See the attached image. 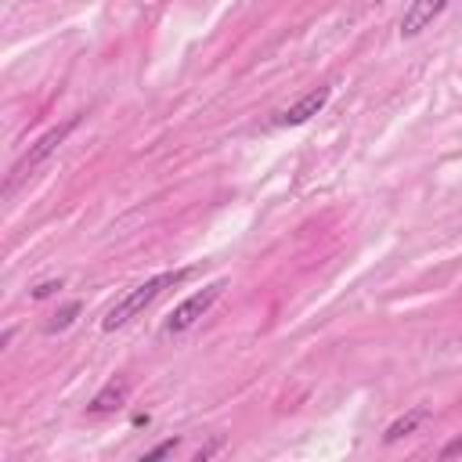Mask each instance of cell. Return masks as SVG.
<instances>
[{
  "label": "cell",
  "instance_id": "obj_1",
  "mask_svg": "<svg viewBox=\"0 0 462 462\" xmlns=\"http://www.w3.org/2000/svg\"><path fill=\"white\" fill-rule=\"evenodd\" d=\"M184 278H188V271H162V274L144 278L141 285H134L130 292H123V296L108 307V314L101 318V328H105V332L123 328V325H126V321H134L144 307H152V303H155V296H159L162 289H170V285H177V282H184Z\"/></svg>",
  "mask_w": 462,
  "mask_h": 462
},
{
  "label": "cell",
  "instance_id": "obj_2",
  "mask_svg": "<svg viewBox=\"0 0 462 462\" xmlns=\"http://www.w3.org/2000/svg\"><path fill=\"white\" fill-rule=\"evenodd\" d=\"M76 123H79V119L72 116V119H65L61 126H51L47 134H40V137L29 144V152H25V155H22V159L11 166L7 184H4V195H11V191H14V188H18V184H22V180H25V177H29V173L40 166V162H47V159H51V155L61 148V141L72 134V126H76Z\"/></svg>",
  "mask_w": 462,
  "mask_h": 462
},
{
  "label": "cell",
  "instance_id": "obj_3",
  "mask_svg": "<svg viewBox=\"0 0 462 462\" xmlns=\"http://www.w3.org/2000/svg\"><path fill=\"white\" fill-rule=\"evenodd\" d=\"M220 292H224V282H209L206 289H199V292H191L188 300H180L170 314H166V321H162V332L166 336H180V332H188L217 300H220Z\"/></svg>",
  "mask_w": 462,
  "mask_h": 462
},
{
  "label": "cell",
  "instance_id": "obj_4",
  "mask_svg": "<svg viewBox=\"0 0 462 462\" xmlns=\"http://www.w3.org/2000/svg\"><path fill=\"white\" fill-rule=\"evenodd\" d=\"M328 97H332V87H314V90H307V94H300L292 105H285V108H278L274 116H271V123L274 126H303L307 119H314L325 105H328Z\"/></svg>",
  "mask_w": 462,
  "mask_h": 462
},
{
  "label": "cell",
  "instance_id": "obj_5",
  "mask_svg": "<svg viewBox=\"0 0 462 462\" xmlns=\"http://www.w3.org/2000/svg\"><path fill=\"white\" fill-rule=\"evenodd\" d=\"M448 7V0H411L401 14V36H419L426 25H433V18Z\"/></svg>",
  "mask_w": 462,
  "mask_h": 462
},
{
  "label": "cell",
  "instance_id": "obj_6",
  "mask_svg": "<svg viewBox=\"0 0 462 462\" xmlns=\"http://www.w3.org/2000/svg\"><path fill=\"white\" fill-rule=\"evenodd\" d=\"M126 393H130V383H126L123 375H119V379H108V383L90 397L87 411H90V415H112L116 408L126 404Z\"/></svg>",
  "mask_w": 462,
  "mask_h": 462
},
{
  "label": "cell",
  "instance_id": "obj_7",
  "mask_svg": "<svg viewBox=\"0 0 462 462\" xmlns=\"http://www.w3.org/2000/svg\"><path fill=\"white\" fill-rule=\"evenodd\" d=\"M426 419H430V411H426V408H411V411H404L401 419H393V422L386 426L383 440H386V444H397V440L411 437V433H415V430H419V426H422Z\"/></svg>",
  "mask_w": 462,
  "mask_h": 462
},
{
  "label": "cell",
  "instance_id": "obj_8",
  "mask_svg": "<svg viewBox=\"0 0 462 462\" xmlns=\"http://www.w3.org/2000/svg\"><path fill=\"white\" fill-rule=\"evenodd\" d=\"M76 314H79V300H69V303L47 321V332H61V328H69V325L76 321Z\"/></svg>",
  "mask_w": 462,
  "mask_h": 462
},
{
  "label": "cell",
  "instance_id": "obj_9",
  "mask_svg": "<svg viewBox=\"0 0 462 462\" xmlns=\"http://www.w3.org/2000/svg\"><path fill=\"white\" fill-rule=\"evenodd\" d=\"M173 451H177V440H162V444H155L152 451H144L141 458H144V462H155V458H166V455H173Z\"/></svg>",
  "mask_w": 462,
  "mask_h": 462
},
{
  "label": "cell",
  "instance_id": "obj_10",
  "mask_svg": "<svg viewBox=\"0 0 462 462\" xmlns=\"http://www.w3.org/2000/svg\"><path fill=\"white\" fill-rule=\"evenodd\" d=\"M61 289V282H40L36 289H32V300H47V296H54Z\"/></svg>",
  "mask_w": 462,
  "mask_h": 462
},
{
  "label": "cell",
  "instance_id": "obj_11",
  "mask_svg": "<svg viewBox=\"0 0 462 462\" xmlns=\"http://www.w3.org/2000/svg\"><path fill=\"white\" fill-rule=\"evenodd\" d=\"M455 451H462V440H455V444H448V448H444V455H455Z\"/></svg>",
  "mask_w": 462,
  "mask_h": 462
},
{
  "label": "cell",
  "instance_id": "obj_12",
  "mask_svg": "<svg viewBox=\"0 0 462 462\" xmlns=\"http://www.w3.org/2000/svg\"><path fill=\"white\" fill-rule=\"evenodd\" d=\"M368 4H383V0H368Z\"/></svg>",
  "mask_w": 462,
  "mask_h": 462
}]
</instances>
